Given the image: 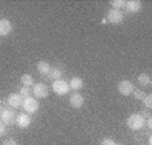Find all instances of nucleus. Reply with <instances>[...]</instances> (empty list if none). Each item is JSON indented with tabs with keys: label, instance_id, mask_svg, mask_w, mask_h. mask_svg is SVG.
Returning a JSON list of instances; mask_svg holds the SVG:
<instances>
[{
	"label": "nucleus",
	"instance_id": "nucleus-1",
	"mask_svg": "<svg viewBox=\"0 0 152 145\" xmlns=\"http://www.w3.org/2000/svg\"><path fill=\"white\" fill-rule=\"evenodd\" d=\"M126 125L132 130H140L145 126V118L141 114H132L126 118Z\"/></svg>",
	"mask_w": 152,
	"mask_h": 145
},
{
	"label": "nucleus",
	"instance_id": "nucleus-2",
	"mask_svg": "<svg viewBox=\"0 0 152 145\" xmlns=\"http://www.w3.org/2000/svg\"><path fill=\"white\" fill-rule=\"evenodd\" d=\"M22 106H23V110L26 111V113L34 114L39 110V102H38V100L32 95L23 98V103H22Z\"/></svg>",
	"mask_w": 152,
	"mask_h": 145
},
{
	"label": "nucleus",
	"instance_id": "nucleus-3",
	"mask_svg": "<svg viewBox=\"0 0 152 145\" xmlns=\"http://www.w3.org/2000/svg\"><path fill=\"white\" fill-rule=\"evenodd\" d=\"M51 89H53V91H54L55 94H58V95H66V94L70 91L69 83H67L66 81H63V79L53 81Z\"/></svg>",
	"mask_w": 152,
	"mask_h": 145
},
{
	"label": "nucleus",
	"instance_id": "nucleus-4",
	"mask_svg": "<svg viewBox=\"0 0 152 145\" xmlns=\"http://www.w3.org/2000/svg\"><path fill=\"white\" fill-rule=\"evenodd\" d=\"M31 93L34 94V97L37 100L38 98H46V97L49 95V87H47L43 82H38V83H34V85H32Z\"/></svg>",
	"mask_w": 152,
	"mask_h": 145
},
{
	"label": "nucleus",
	"instance_id": "nucleus-5",
	"mask_svg": "<svg viewBox=\"0 0 152 145\" xmlns=\"http://www.w3.org/2000/svg\"><path fill=\"white\" fill-rule=\"evenodd\" d=\"M117 90L121 95H131V94L133 93V90H135V86H133V83L131 82V81L124 79L118 83Z\"/></svg>",
	"mask_w": 152,
	"mask_h": 145
},
{
	"label": "nucleus",
	"instance_id": "nucleus-6",
	"mask_svg": "<svg viewBox=\"0 0 152 145\" xmlns=\"http://www.w3.org/2000/svg\"><path fill=\"white\" fill-rule=\"evenodd\" d=\"M124 19V15L121 14V11H118V9H109V12H108V15H106V20L109 23H112V24H120L121 22H123Z\"/></svg>",
	"mask_w": 152,
	"mask_h": 145
},
{
	"label": "nucleus",
	"instance_id": "nucleus-7",
	"mask_svg": "<svg viewBox=\"0 0 152 145\" xmlns=\"http://www.w3.org/2000/svg\"><path fill=\"white\" fill-rule=\"evenodd\" d=\"M15 121H16V125L19 126V128L26 129V128H28L30 124H31V117H30L27 113H20L16 116Z\"/></svg>",
	"mask_w": 152,
	"mask_h": 145
},
{
	"label": "nucleus",
	"instance_id": "nucleus-8",
	"mask_svg": "<svg viewBox=\"0 0 152 145\" xmlns=\"http://www.w3.org/2000/svg\"><path fill=\"white\" fill-rule=\"evenodd\" d=\"M12 32V23L8 19H0V36H8Z\"/></svg>",
	"mask_w": 152,
	"mask_h": 145
},
{
	"label": "nucleus",
	"instance_id": "nucleus-9",
	"mask_svg": "<svg viewBox=\"0 0 152 145\" xmlns=\"http://www.w3.org/2000/svg\"><path fill=\"white\" fill-rule=\"evenodd\" d=\"M69 102H70V105H72L74 109H80V108H82V105H83V102H85V100H83L82 94H80V93H73L72 95H70V98H69Z\"/></svg>",
	"mask_w": 152,
	"mask_h": 145
},
{
	"label": "nucleus",
	"instance_id": "nucleus-10",
	"mask_svg": "<svg viewBox=\"0 0 152 145\" xmlns=\"http://www.w3.org/2000/svg\"><path fill=\"white\" fill-rule=\"evenodd\" d=\"M7 102H8L10 106H12V108H20L22 106V103H23V97L20 95V94H10L8 95V100H7Z\"/></svg>",
	"mask_w": 152,
	"mask_h": 145
},
{
	"label": "nucleus",
	"instance_id": "nucleus-11",
	"mask_svg": "<svg viewBox=\"0 0 152 145\" xmlns=\"http://www.w3.org/2000/svg\"><path fill=\"white\" fill-rule=\"evenodd\" d=\"M1 122L4 124V125H11V124H14L15 121V111L10 110V109H6V110L1 111Z\"/></svg>",
	"mask_w": 152,
	"mask_h": 145
},
{
	"label": "nucleus",
	"instance_id": "nucleus-12",
	"mask_svg": "<svg viewBox=\"0 0 152 145\" xmlns=\"http://www.w3.org/2000/svg\"><path fill=\"white\" fill-rule=\"evenodd\" d=\"M125 8L128 9L129 12L135 14V12H139L141 9V3L139 0H129V1L125 3Z\"/></svg>",
	"mask_w": 152,
	"mask_h": 145
},
{
	"label": "nucleus",
	"instance_id": "nucleus-13",
	"mask_svg": "<svg viewBox=\"0 0 152 145\" xmlns=\"http://www.w3.org/2000/svg\"><path fill=\"white\" fill-rule=\"evenodd\" d=\"M69 87L73 89V90H75V91L81 90V89L83 87V81H82V78H80V77H73L72 79L69 81Z\"/></svg>",
	"mask_w": 152,
	"mask_h": 145
},
{
	"label": "nucleus",
	"instance_id": "nucleus-14",
	"mask_svg": "<svg viewBox=\"0 0 152 145\" xmlns=\"http://www.w3.org/2000/svg\"><path fill=\"white\" fill-rule=\"evenodd\" d=\"M37 70L39 71L42 75H47L49 71L51 70V66H50V63L46 62V60H40V62H38V65H37Z\"/></svg>",
	"mask_w": 152,
	"mask_h": 145
},
{
	"label": "nucleus",
	"instance_id": "nucleus-15",
	"mask_svg": "<svg viewBox=\"0 0 152 145\" xmlns=\"http://www.w3.org/2000/svg\"><path fill=\"white\" fill-rule=\"evenodd\" d=\"M20 82L24 87H30V86L34 85V78H32L31 74H23L20 77Z\"/></svg>",
	"mask_w": 152,
	"mask_h": 145
},
{
	"label": "nucleus",
	"instance_id": "nucleus-16",
	"mask_svg": "<svg viewBox=\"0 0 152 145\" xmlns=\"http://www.w3.org/2000/svg\"><path fill=\"white\" fill-rule=\"evenodd\" d=\"M49 78L51 81H58V79H61L62 78V70H59V68H57V67H54V68H51V70L49 71Z\"/></svg>",
	"mask_w": 152,
	"mask_h": 145
},
{
	"label": "nucleus",
	"instance_id": "nucleus-17",
	"mask_svg": "<svg viewBox=\"0 0 152 145\" xmlns=\"http://www.w3.org/2000/svg\"><path fill=\"white\" fill-rule=\"evenodd\" d=\"M137 81H139V83H140L141 86H149L151 85V77H149L148 74H145V73H143V74L139 75Z\"/></svg>",
	"mask_w": 152,
	"mask_h": 145
},
{
	"label": "nucleus",
	"instance_id": "nucleus-18",
	"mask_svg": "<svg viewBox=\"0 0 152 145\" xmlns=\"http://www.w3.org/2000/svg\"><path fill=\"white\" fill-rule=\"evenodd\" d=\"M125 3H126V1H124V0H113L110 4H112L113 9H118V11H120L121 8H124V7H125Z\"/></svg>",
	"mask_w": 152,
	"mask_h": 145
},
{
	"label": "nucleus",
	"instance_id": "nucleus-19",
	"mask_svg": "<svg viewBox=\"0 0 152 145\" xmlns=\"http://www.w3.org/2000/svg\"><path fill=\"white\" fill-rule=\"evenodd\" d=\"M143 102L147 109H151L152 108V94H145V97L143 98Z\"/></svg>",
	"mask_w": 152,
	"mask_h": 145
},
{
	"label": "nucleus",
	"instance_id": "nucleus-20",
	"mask_svg": "<svg viewBox=\"0 0 152 145\" xmlns=\"http://www.w3.org/2000/svg\"><path fill=\"white\" fill-rule=\"evenodd\" d=\"M132 94H133V97H135L136 100H141V101H143V98H144V97H145V94H144V91L137 90V89H135Z\"/></svg>",
	"mask_w": 152,
	"mask_h": 145
},
{
	"label": "nucleus",
	"instance_id": "nucleus-21",
	"mask_svg": "<svg viewBox=\"0 0 152 145\" xmlns=\"http://www.w3.org/2000/svg\"><path fill=\"white\" fill-rule=\"evenodd\" d=\"M19 94L23 97V98H26V97H30V94H31V90H30L28 87H24V86H23V87L20 89V93Z\"/></svg>",
	"mask_w": 152,
	"mask_h": 145
},
{
	"label": "nucleus",
	"instance_id": "nucleus-22",
	"mask_svg": "<svg viewBox=\"0 0 152 145\" xmlns=\"http://www.w3.org/2000/svg\"><path fill=\"white\" fill-rule=\"evenodd\" d=\"M100 145H117V142L112 138H104Z\"/></svg>",
	"mask_w": 152,
	"mask_h": 145
},
{
	"label": "nucleus",
	"instance_id": "nucleus-23",
	"mask_svg": "<svg viewBox=\"0 0 152 145\" xmlns=\"http://www.w3.org/2000/svg\"><path fill=\"white\" fill-rule=\"evenodd\" d=\"M3 145H18V142L12 138H7V140H4Z\"/></svg>",
	"mask_w": 152,
	"mask_h": 145
},
{
	"label": "nucleus",
	"instance_id": "nucleus-24",
	"mask_svg": "<svg viewBox=\"0 0 152 145\" xmlns=\"http://www.w3.org/2000/svg\"><path fill=\"white\" fill-rule=\"evenodd\" d=\"M4 132H6V125H4V124L0 121V136H3Z\"/></svg>",
	"mask_w": 152,
	"mask_h": 145
},
{
	"label": "nucleus",
	"instance_id": "nucleus-25",
	"mask_svg": "<svg viewBox=\"0 0 152 145\" xmlns=\"http://www.w3.org/2000/svg\"><path fill=\"white\" fill-rule=\"evenodd\" d=\"M145 125L148 126L149 129L152 128V118H151V117H149V118H147V119H145Z\"/></svg>",
	"mask_w": 152,
	"mask_h": 145
},
{
	"label": "nucleus",
	"instance_id": "nucleus-26",
	"mask_svg": "<svg viewBox=\"0 0 152 145\" xmlns=\"http://www.w3.org/2000/svg\"><path fill=\"white\" fill-rule=\"evenodd\" d=\"M1 111H3V110H1V108H0V116H1Z\"/></svg>",
	"mask_w": 152,
	"mask_h": 145
}]
</instances>
